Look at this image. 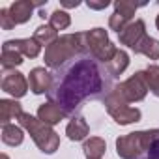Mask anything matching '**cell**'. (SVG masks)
Masks as SVG:
<instances>
[{"label": "cell", "mask_w": 159, "mask_h": 159, "mask_svg": "<svg viewBox=\"0 0 159 159\" xmlns=\"http://www.w3.org/2000/svg\"><path fill=\"white\" fill-rule=\"evenodd\" d=\"M133 51H135V54H144L150 60H159V41L148 34L137 43V47Z\"/></svg>", "instance_id": "2e32d148"}, {"label": "cell", "mask_w": 159, "mask_h": 159, "mask_svg": "<svg viewBox=\"0 0 159 159\" xmlns=\"http://www.w3.org/2000/svg\"><path fill=\"white\" fill-rule=\"evenodd\" d=\"M28 86L36 96L47 94L52 86V73H49L45 67H34L28 73Z\"/></svg>", "instance_id": "30bf717a"}, {"label": "cell", "mask_w": 159, "mask_h": 159, "mask_svg": "<svg viewBox=\"0 0 159 159\" xmlns=\"http://www.w3.org/2000/svg\"><path fill=\"white\" fill-rule=\"evenodd\" d=\"M19 124H21L23 129H26V131L30 133L32 140L36 142V146H38L43 153H54V152L58 150V146H60V137H58V133H56L51 125L43 124L39 118L23 112L21 118H19Z\"/></svg>", "instance_id": "3957f363"}, {"label": "cell", "mask_w": 159, "mask_h": 159, "mask_svg": "<svg viewBox=\"0 0 159 159\" xmlns=\"http://www.w3.org/2000/svg\"><path fill=\"white\" fill-rule=\"evenodd\" d=\"M105 66H107L109 73L116 79V77H120V75L127 69V66H129V54H127L125 51L118 49V51H116V54H114V58H112L109 64H105Z\"/></svg>", "instance_id": "ac0fdd59"}, {"label": "cell", "mask_w": 159, "mask_h": 159, "mask_svg": "<svg viewBox=\"0 0 159 159\" xmlns=\"http://www.w3.org/2000/svg\"><path fill=\"white\" fill-rule=\"evenodd\" d=\"M66 116H67V114H66L58 105H54V103H51V101L39 105V109H38V118H39L43 124L51 125V127L56 125V124H60Z\"/></svg>", "instance_id": "4fadbf2b"}, {"label": "cell", "mask_w": 159, "mask_h": 159, "mask_svg": "<svg viewBox=\"0 0 159 159\" xmlns=\"http://www.w3.org/2000/svg\"><path fill=\"white\" fill-rule=\"evenodd\" d=\"M49 25L58 32V30H66L69 25H71V17L67 11L64 10H54L51 15H49Z\"/></svg>", "instance_id": "7402d4cb"}, {"label": "cell", "mask_w": 159, "mask_h": 159, "mask_svg": "<svg viewBox=\"0 0 159 159\" xmlns=\"http://www.w3.org/2000/svg\"><path fill=\"white\" fill-rule=\"evenodd\" d=\"M2 47H8V49H13L17 52H21L23 56L26 58H36L39 56L41 52V45L34 39V38H25V39H8L4 41Z\"/></svg>", "instance_id": "8fae6325"}, {"label": "cell", "mask_w": 159, "mask_h": 159, "mask_svg": "<svg viewBox=\"0 0 159 159\" xmlns=\"http://www.w3.org/2000/svg\"><path fill=\"white\" fill-rule=\"evenodd\" d=\"M112 79L105 64L90 52H81L52 71V86L47 98L67 116H73L86 101L105 99L114 90Z\"/></svg>", "instance_id": "6da1fadb"}, {"label": "cell", "mask_w": 159, "mask_h": 159, "mask_svg": "<svg viewBox=\"0 0 159 159\" xmlns=\"http://www.w3.org/2000/svg\"><path fill=\"white\" fill-rule=\"evenodd\" d=\"M137 10H139V4H135V2H127V0H116L114 2V11L125 15L127 19H133Z\"/></svg>", "instance_id": "cb8c5ba5"}, {"label": "cell", "mask_w": 159, "mask_h": 159, "mask_svg": "<svg viewBox=\"0 0 159 159\" xmlns=\"http://www.w3.org/2000/svg\"><path fill=\"white\" fill-rule=\"evenodd\" d=\"M103 103H105V109H107V112L112 116V120L116 122V124H120V125H129V124H135V122H139L140 120V111L137 109V107H129V103L116 92V90H112L105 99H103Z\"/></svg>", "instance_id": "8992f818"}, {"label": "cell", "mask_w": 159, "mask_h": 159, "mask_svg": "<svg viewBox=\"0 0 159 159\" xmlns=\"http://www.w3.org/2000/svg\"><path fill=\"white\" fill-rule=\"evenodd\" d=\"M144 75H146V83H148V90L159 98V66H148L144 69Z\"/></svg>", "instance_id": "603a6c76"}, {"label": "cell", "mask_w": 159, "mask_h": 159, "mask_svg": "<svg viewBox=\"0 0 159 159\" xmlns=\"http://www.w3.org/2000/svg\"><path fill=\"white\" fill-rule=\"evenodd\" d=\"M25 60H23V54L13 51V49H8V47H2V56H0V64H2V69H15V66H21Z\"/></svg>", "instance_id": "44dd1931"}, {"label": "cell", "mask_w": 159, "mask_h": 159, "mask_svg": "<svg viewBox=\"0 0 159 159\" xmlns=\"http://www.w3.org/2000/svg\"><path fill=\"white\" fill-rule=\"evenodd\" d=\"M139 159H159V137L152 142V146H150Z\"/></svg>", "instance_id": "4316f807"}, {"label": "cell", "mask_w": 159, "mask_h": 159, "mask_svg": "<svg viewBox=\"0 0 159 159\" xmlns=\"http://www.w3.org/2000/svg\"><path fill=\"white\" fill-rule=\"evenodd\" d=\"M109 4H111L109 0H99V2H94V0H88V2H86V6H88L90 10H105Z\"/></svg>", "instance_id": "83f0119b"}, {"label": "cell", "mask_w": 159, "mask_h": 159, "mask_svg": "<svg viewBox=\"0 0 159 159\" xmlns=\"http://www.w3.org/2000/svg\"><path fill=\"white\" fill-rule=\"evenodd\" d=\"M23 140H25L23 127H19L15 124L2 125V142L4 144H8V146H19V144H23Z\"/></svg>", "instance_id": "d6986e66"}, {"label": "cell", "mask_w": 159, "mask_h": 159, "mask_svg": "<svg viewBox=\"0 0 159 159\" xmlns=\"http://www.w3.org/2000/svg\"><path fill=\"white\" fill-rule=\"evenodd\" d=\"M84 45H86V52H90L101 64H109L118 51L116 45L109 39L105 28H92L84 32Z\"/></svg>", "instance_id": "5b68a950"}, {"label": "cell", "mask_w": 159, "mask_h": 159, "mask_svg": "<svg viewBox=\"0 0 159 159\" xmlns=\"http://www.w3.org/2000/svg\"><path fill=\"white\" fill-rule=\"evenodd\" d=\"M0 159H10V157H8L6 153H2V155H0Z\"/></svg>", "instance_id": "4dcf8cb0"}, {"label": "cell", "mask_w": 159, "mask_h": 159, "mask_svg": "<svg viewBox=\"0 0 159 159\" xmlns=\"http://www.w3.org/2000/svg\"><path fill=\"white\" fill-rule=\"evenodd\" d=\"M0 26H2V30H11V28H15V21L11 19L10 8H2V10H0Z\"/></svg>", "instance_id": "484cf974"}, {"label": "cell", "mask_w": 159, "mask_h": 159, "mask_svg": "<svg viewBox=\"0 0 159 159\" xmlns=\"http://www.w3.org/2000/svg\"><path fill=\"white\" fill-rule=\"evenodd\" d=\"M155 26H157V30H159V15H157V19H155Z\"/></svg>", "instance_id": "f546056e"}, {"label": "cell", "mask_w": 159, "mask_h": 159, "mask_svg": "<svg viewBox=\"0 0 159 159\" xmlns=\"http://www.w3.org/2000/svg\"><path fill=\"white\" fill-rule=\"evenodd\" d=\"M105 150H107V144L101 137H90L83 144V152L86 159H101L105 155Z\"/></svg>", "instance_id": "e0dca14e"}, {"label": "cell", "mask_w": 159, "mask_h": 159, "mask_svg": "<svg viewBox=\"0 0 159 159\" xmlns=\"http://www.w3.org/2000/svg\"><path fill=\"white\" fill-rule=\"evenodd\" d=\"M86 52V45H84V32H75V34H64L60 36L52 45H49L45 49L43 60L45 66L56 69L60 66H64L66 62H69L71 58H75L77 54Z\"/></svg>", "instance_id": "7a4b0ae2"}, {"label": "cell", "mask_w": 159, "mask_h": 159, "mask_svg": "<svg viewBox=\"0 0 159 159\" xmlns=\"http://www.w3.org/2000/svg\"><path fill=\"white\" fill-rule=\"evenodd\" d=\"M146 36V23L142 19H135L131 21L120 34H118V39L122 45L129 47V49H135L137 43Z\"/></svg>", "instance_id": "9c48e42d"}, {"label": "cell", "mask_w": 159, "mask_h": 159, "mask_svg": "<svg viewBox=\"0 0 159 159\" xmlns=\"http://www.w3.org/2000/svg\"><path fill=\"white\" fill-rule=\"evenodd\" d=\"M81 2H62V8H77Z\"/></svg>", "instance_id": "f1b7e54d"}, {"label": "cell", "mask_w": 159, "mask_h": 159, "mask_svg": "<svg viewBox=\"0 0 159 159\" xmlns=\"http://www.w3.org/2000/svg\"><path fill=\"white\" fill-rule=\"evenodd\" d=\"M157 137H159V129L127 133V135L116 139V153L120 159H139L152 146V142Z\"/></svg>", "instance_id": "277c9868"}, {"label": "cell", "mask_w": 159, "mask_h": 159, "mask_svg": "<svg viewBox=\"0 0 159 159\" xmlns=\"http://www.w3.org/2000/svg\"><path fill=\"white\" fill-rule=\"evenodd\" d=\"M114 90H116L127 103L142 101V99L146 98V94H148V83H146L144 71L133 73L129 79H125L124 83H120L118 86H114Z\"/></svg>", "instance_id": "52a82bcc"}, {"label": "cell", "mask_w": 159, "mask_h": 159, "mask_svg": "<svg viewBox=\"0 0 159 159\" xmlns=\"http://www.w3.org/2000/svg\"><path fill=\"white\" fill-rule=\"evenodd\" d=\"M0 86H2V90L6 94H10L13 99H19L23 96H26L28 92V79L17 71V69H6L2 73V81H0Z\"/></svg>", "instance_id": "ba28073f"}, {"label": "cell", "mask_w": 159, "mask_h": 159, "mask_svg": "<svg viewBox=\"0 0 159 159\" xmlns=\"http://www.w3.org/2000/svg\"><path fill=\"white\" fill-rule=\"evenodd\" d=\"M131 23V19H127L125 15H122V13H118V11H114L112 15H111V19H109V26H111V30H114V32H122L127 25Z\"/></svg>", "instance_id": "d4e9b609"}, {"label": "cell", "mask_w": 159, "mask_h": 159, "mask_svg": "<svg viewBox=\"0 0 159 159\" xmlns=\"http://www.w3.org/2000/svg\"><path fill=\"white\" fill-rule=\"evenodd\" d=\"M23 114V107L17 99H0V122L8 125L11 120H19Z\"/></svg>", "instance_id": "5bb4252c"}, {"label": "cell", "mask_w": 159, "mask_h": 159, "mask_svg": "<svg viewBox=\"0 0 159 159\" xmlns=\"http://www.w3.org/2000/svg\"><path fill=\"white\" fill-rule=\"evenodd\" d=\"M88 133H90V127H88V124H86V120L83 116H73L71 122L66 127L67 139L69 140H75V142L77 140H84L88 137Z\"/></svg>", "instance_id": "9a60e30c"}, {"label": "cell", "mask_w": 159, "mask_h": 159, "mask_svg": "<svg viewBox=\"0 0 159 159\" xmlns=\"http://www.w3.org/2000/svg\"><path fill=\"white\" fill-rule=\"evenodd\" d=\"M41 47L45 45V49L49 47V45H52L60 36H58V32L51 26V25H41V26H38L36 28V32H34V36H32Z\"/></svg>", "instance_id": "ffe728a7"}, {"label": "cell", "mask_w": 159, "mask_h": 159, "mask_svg": "<svg viewBox=\"0 0 159 159\" xmlns=\"http://www.w3.org/2000/svg\"><path fill=\"white\" fill-rule=\"evenodd\" d=\"M43 4H47V2H38V4H34V2H30V0H17V2H13V4L10 6L11 19L15 21V25H25V23L30 21L34 8L43 6Z\"/></svg>", "instance_id": "7c38bea8"}]
</instances>
